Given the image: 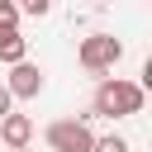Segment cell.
<instances>
[{
	"label": "cell",
	"mask_w": 152,
	"mask_h": 152,
	"mask_svg": "<svg viewBox=\"0 0 152 152\" xmlns=\"http://www.w3.org/2000/svg\"><path fill=\"white\" fill-rule=\"evenodd\" d=\"M0 142H5V152H24L33 142V119L28 114H5L0 119Z\"/></svg>",
	"instance_id": "obj_5"
},
{
	"label": "cell",
	"mask_w": 152,
	"mask_h": 152,
	"mask_svg": "<svg viewBox=\"0 0 152 152\" xmlns=\"http://www.w3.org/2000/svg\"><path fill=\"white\" fill-rule=\"evenodd\" d=\"M0 62H5V66L28 62V43H24V33H19V28H0Z\"/></svg>",
	"instance_id": "obj_6"
},
{
	"label": "cell",
	"mask_w": 152,
	"mask_h": 152,
	"mask_svg": "<svg viewBox=\"0 0 152 152\" xmlns=\"http://www.w3.org/2000/svg\"><path fill=\"white\" fill-rule=\"evenodd\" d=\"M90 152H128V138H119V133H104V138H95V147Z\"/></svg>",
	"instance_id": "obj_7"
},
{
	"label": "cell",
	"mask_w": 152,
	"mask_h": 152,
	"mask_svg": "<svg viewBox=\"0 0 152 152\" xmlns=\"http://www.w3.org/2000/svg\"><path fill=\"white\" fill-rule=\"evenodd\" d=\"M76 57H81V66L90 76H104V71H114L124 62V43L114 33H90V38H81V52Z\"/></svg>",
	"instance_id": "obj_2"
},
{
	"label": "cell",
	"mask_w": 152,
	"mask_h": 152,
	"mask_svg": "<svg viewBox=\"0 0 152 152\" xmlns=\"http://www.w3.org/2000/svg\"><path fill=\"white\" fill-rule=\"evenodd\" d=\"M24 152H28V147H24Z\"/></svg>",
	"instance_id": "obj_12"
},
{
	"label": "cell",
	"mask_w": 152,
	"mask_h": 152,
	"mask_svg": "<svg viewBox=\"0 0 152 152\" xmlns=\"http://www.w3.org/2000/svg\"><path fill=\"white\" fill-rule=\"evenodd\" d=\"M0 28H19V5H5L0 10Z\"/></svg>",
	"instance_id": "obj_9"
},
{
	"label": "cell",
	"mask_w": 152,
	"mask_h": 152,
	"mask_svg": "<svg viewBox=\"0 0 152 152\" xmlns=\"http://www.w3.org/2000/svg\"><path fill=\"white\" fill-rule=\"evenodd\" d=\"M0 86L10 90V100H33V95L43 90V66H33V62H19V66H10V76H5Z\"/></svg>",
	"instance_id": "obj_4"
},
{
	"label": "cell",
	"mask_w": 152,
	"mask_h": 152,
	"mask_svg": "<svg viewBox=\"0 0 152 152\" xmlns=\"http://www.w3.org/2000/svg\"><path fill=\"white\" fill-rule=\"evenodd\" d=\"M43 138H48L52 152H90L95 147V133H90L86 119H57V124H48Z\"/></svg>",
	"instance_id": "obj_3"
},
{
	"label": "cell",
	"mask_w": 152,
	"mask_h": 152,
	"mask_svg": "<svg viewBox=\"0 0 152 152\" xmlns=\"http://www.w3.org/2000/svg\"><path fill=\"white\" fill-rule=\"evenodd\" d=\"M142 100L147 90L138 81H124V76H104L95 86V114L100 119H128V114H142Z\"/></svg>",
	"instance_id": "obj_1"
},
{
	"label": "cell",
	"mask_w": 152,
	"mask_h": 152,
	"mask_svg": "<svg viewBox=\"0 0 152 152\" xmlns=\"http://www.w3.org/2000/svg\"><path fill=\"white\" fill-rule=\"evenodd\" d=\"M5 5H14V0H0V10H5Z\"/></svg>",
	"instance_id": "obj_11"
},
{
	"label": "cell",
	"mask_w": 152,
	"mask_h": 152,
	"mask_svg": "<svg viewBox=\"0 0 152 152\" xmlns=\"http://www.w3.org/2000/svg\"><path fill=\"white\" fill-rule=\"evenodd\" d=\"M14 5H19V14H33V19H43L52 10V0H14Z\"/></svg>",
	"instance_id": "obj_8"
},
{
	"label": "cell",
	"mask_w": 152,
	"mask_h": 152,
	"mask_svg": "<svg viewBox=\"0 0 152 152\" xmlns=\"http://www.w3.org/2000/svg\"><path fill=\"white\" fill-rule=\"evenodd\" d=\"M5 114H14V100H10V90L0 86V119H5Z\"/></svg>",
	"instance_id": "obj_10"
}]
</instances>
